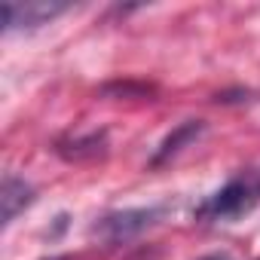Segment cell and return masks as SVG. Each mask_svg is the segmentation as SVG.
I'll list each match as a JSON object with an SVG mask.
<instances>
[{"label": "cell", "mask_w": 260, "mask_h": 260, "mask_svg": "<svg viewBox=\"0 0 260 260\" xmlns=\"http://www.w3.org/2000/svg\"><path fill=\"white\" fill-rule=\"evenodd\" d=\"M257 202H260V181L257 178H233L217 193H211L205 202H199L193 217L202 223L236 220V217L248 214Z\"/></svg>", "instance_id": "cell-1"}, {"label": "cell", "mask_w": 260, "mask_h": 260, "mask_svg": "<svg viewBox=\"0 0 260 260\" xmlns=\"http://www.w3.org/2000/svg\"><path fill=\"white\" fill-rule=\"evenodd\" d=\"M166 214L162 205H147V208H122V211H110L104 217H98L92 223V239L107 242V245H119L141 236L144 230H150L159 217Z\"/></svg>", "instance_id": "cell-2"}, {"label": "cell", "mask_w": 260, "mask_h": 260, "mask_svg": "<svg viewBox=\"0 0 260 260\" xmlns=\"http://www.w3.org/2000/svg\"><path fill=\"white\" fill-rule=\"evenodd\" d=\"M71 10V4H58V0H28V4H4V31H34L49 25L52 19L64 16Z\"/></svg>", "instance_id": "cell-3"}, {"label": "cell", "mask_w": 260, "mask_h": 260, "mask_svg": "<svg viewBox=\"0 0 260 260\" xmlns=\"http://www.w3.org/2000/svg\"><path fill=\"white\" fill-rule=\"evenodd\" d=\"M55 156H61L64 162H92L98 156L107 153V132L104 128H95V132H71V135H61L55 144H52Z\"/></svg>", "instance_id": "cell-4"}, {"label": "cell", "mask_w": 260, "mask_h": 260, "mask_svg": "<svg viewBox=\"0 0 260 260\" xmlns=\"http://www.w3.org/2000/svg\"><path fill=\"white\" fill-rule=\"evenodd\" d=\"M202 132H205V122H202V119H184L181 125H175L172 132L159 141L156 153L150 156V169H159V166H166L169 159H175L184 147H190L196 138H202Z\"/></svg>", "instance_id": "cell-5"}, {"label": "cell", "mask_w": 260, "mask_h": 260, "mask_svg": "<svg viewBox=\"0 0 260 260\" xmlns=\"http://www.w3.org/2000/svg\"><path fill=\"white\" fill-rule=\"evenodd\" d=\"M34 199H37V190L25 181V178H19V175H13V172H7L4 175V184H0V205H4V226H10L25 208H31L34 205Z\"/></svg>", "instance_id": "cell-6"}, {"label": "cell", "mask_w": 260, "mask_h": 260, "mask_svg": "<svg viewBox=\"0 0 260 260\" xmlns=\"http://www.w3.org/2000/svg\"><path fill=\"white\" fill-rule=\"evenodd\" d=\"M101 92H104V95H132V92H135L138 98H144V95H150L153 89H150V86H141V83H138V86H135V83H110V86H104Z\"/></svg>", "instance_id": "cell-7"}, {"label": "cell", "mask_w": 260, "mask_h": 260, "mask_svg": "<svg viewBox=\"0 0 260 260\" xmlns=\"http://www.w3.org/2000/svg\"><path fill=\"white\" fill-rule=\"evenodd\" d=\"M199 260H230L226 254H205V257H199Z\"/></svg>", "instance_id": "cell-8"}, {"label": "cell", "mask_w": 260, "mask_h": 260, "mask_svg": "<svg viewBox=\"0 0 260 260\" xmlns=\"http://www.w3.org/2000/svg\"><path fill=\"white\" fill-rule=\"evenodd\" d=\"M43 260H71V254H55V257H43Z\"/></svg>", "instance_id": "cell-9"}, {"label": "cell", "mask_w": 260, "mask_h": 260, "mask_svg": "<svg viewBox=\"0 0 260 260\" xmlns=\"http://www.w3.org/2000/svg\"><path fill=\"white\" fill-rule=\"evenodd\" d=\"M257 181H260V175H257Z\"/></svg>", "instance_id": "cell-10"}]
</instances>
